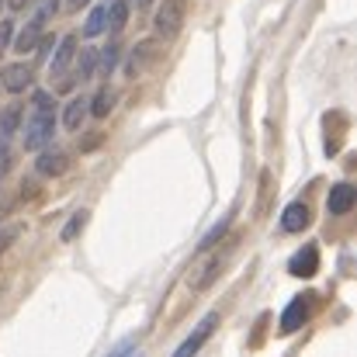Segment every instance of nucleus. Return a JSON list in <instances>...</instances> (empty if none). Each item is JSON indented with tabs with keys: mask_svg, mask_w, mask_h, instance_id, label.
Instances as JSON below:
<instances>
[{
	"mask_svg": "<svg viewBox=\"0 0 357 357\" xmlns=\"http://www.w3.org/2000/svg\"><path fill=\"white\" fill-rule=\"evenodd\" d=\"M3 3H7V7H10V10H24V7H28V3H31V0H3Z\"/></svg>",
	"mask_w": 357,
	"mask_h": 357,
	"instance_id": "cd10ccee",
	"label": "nucleus"
},
{
	"mask_svg": "<svg viewBox=\"0 0 357 357\" xmlns=\"http://www.w3.org/2000/svg\"><path fill=\"white\" fill-rule=\"evenodd\" d=\"M125 21H128V3H125V0H115V3L108 7V28L119 35L121 28H125Z\"/></svg>",
	"mask_w": 357,
	"mask_h": 357,
	"instance_id": "6ab92c4d",
	"label": "nucleus"
},
{
	"mask_svg": "<svg viewBox=\"0 0 357 357\" xmlns=\"http://www.w3.org/2000/svg\"><path fill=\"white\" fill-rule=\"evenodd\" d=\"M219 267H222V260H219V257H212L208 264H202V267H198V274H191V278H188V284H191L195 291L208 288V284L219 278Z\"/></svg>",
	"mask_w": 357,
	"mask_h": 357,
	"instance_id": "f8f14e48",
	"label": "nucleus"
},
{
	"mask_svg": "<svg viewBox=\"0 0 357 357\" xmlns=\"http://www.w3.org/2000/svg\"><path fill=\"white\" fill-rule=\"evenodd\" d=\"M354 202H357V191L351 184H333L330 198H326V208H330V215H347L354 208Z\"/></svg>",
	"mask_w": 357,
	"mask_h": 357,
	"instance_id": "1a4fd4ad",
	"label": "nucleus"
},
{
	"mask_svg": "<svg viewBox=\"0 0 357 357\" xmlns=\"http://www.w3.org/2000/svg\"><path fill=\"white\" fill-rule=\"evenodd\" d=\"M146 3H149V0H135V7H146Z\"/></svg>",
	"mask_w": 357,
	"mask_h": 357,
	"instance_id": "c756f323",
	"label": "nucleus"
},
{
	"mask_svg": "<svg viewBox=\"0 0 357 357\" xmlns=\"http://www.w3.org/2000/svg\"><path fill=\"white\" fill-rule=\"evenodd\" d=\"M87 119V98H73L70 105H66V115H63V125L70 128V132H80V125Z\"/></svg>",
	"mask_w": 357,
	"mask_h": 357,
	"instance_id": "ddd939ff",
	"label": "nucleus"
},
{
	"mask_svg": "<svg viewBox=\"0 0 357 357\" xmlns=\"http://www.w3.org/2000/svg\"><path fill=\"white\" fill-rule=\"evenodd\" d=\"M309 205L305 202H291L288 208H284V215H281V229L284 233H302L305 226H309Z\"/></svg>",
	"mask_w": 357,
	"mask_h": 357,
	"instance_id": "9d476101",
	"label": "nucleus"
},
{
	"mask_svg": "<svg viewBox=\"0 0 357 357\" xmlns=\"http://www.w3.org/2000/svg\"><path fill=\"white\" fill-rule=\"evenodd\" d=\"M153 24H156V31H160L163 38H174V35L184 28V0H163V3L156 7Z\"/></svg>",
	"mask_w": 357,
	"mask_h": 357,
	"instance_id": "7ed1b4c3",
	"label": "nucleus"
},
{
	"mask_svg": "<svg viewBox=\"0 0 357 357\" xmlns=\"http://www.w3.org/2000/svg\"><path fill=\"white\" fill-rule=\"evenodd\" d=\"M226 226H229V215H226V219H222V222H219V226H215V229L208 233V236L202 239V250H208V246H215V243L222 239V233H226Z\"/></svg>",
	"mask_w": 357,
	"mask_h": 357,
	"instance_id": "4be33fe9",
	"label": "nucleus"
},
{
	"mask_svg": "<svg viewBox=\"0 0 357 357\" xmlns=\"http://www.w3.org/2000/svg\"><path fill=\"white\" fill-rule=\"evenodd\" d=\"M119 45H115V42H112V45H105V49H98V70H94V73H98V77H112V73H115V66H119Z\"/></svg>",
	"mask_w": 357,
	"mask_h": 357,
	"instance_id": "4468645a",
	"label": "nucleus"
},
{
	"mask_svg": "<svg viewBox=\"0 0 357 357\" xmlns=\"http://www.w3.org/2000/svg\"><path fill=\"white\" fill-rule=\"evenodd\" d=\"M112 101H115V94H112V91L105 87V91H101V94H98L94 101H87V112H91L94 119H105V115L112 112Z\"/></svg>",
	"mask_w": 357,
	"mask_h": 357,
	"instance_id": "aec40b11",
	"label": "nucleus"
},
{
	"mask_svg": "<svg viewBox=\"0 0 357 357\" xmlns=\"http://www.w3.org/2000/svg\"><path fill=\"white\" fill-rule=\"evenodd\" d=\"M108 357H142V354H139V347H135L132 340H125V344H121V347H115Z\"/></svg>",
	"mask_w": 357,
	"mask_h": 357,
	"instance_id": "393cba45",
	"label": "nucleus"
},
{
	"mask_svg": "<svg viewBox=\"0 0 357 357\" xmlns=\"http://www.w3.org/2000/svg\"><path fill=\"white\" fill-rule=\"evenodd\" d=\"M10 35H14V21H0V56L7 52V45H10Z\"/></svg>",
	"mask_w": 357,
	"mask_h": 357,
	"instance_id": "b1692460",
	"label": "nucleus"
},
{
	"mask_svg": "<svg viewBox=\"0 0 357 357\" xmlns=\"http://www.w3.org/2000/svg\"><path fill=\"white\" fill-rule=\"evenodd\" d=\"M7 212H10V195H0V222L7 219Z\"/></svg>",
	"mask_w": 357,
	"mask_h": 357,
	"instance_id": "bb28decb",
	"label": "nucleus"
},
{
	"mask_svg": "<svg viewBox=\"0 0 357 357\" xmlns=\"http://www.w3.org/2000/svg\"><path fill=\"white\" fill-rule=\"evenodd\" d=\"M288 271H291L295 278H312V274L319 271V250H316L312 243H309V246H302V250L291 257Z\"/></svg>",
	"mask_w": 357,
	"mask_h": 357,
	"instance_id": "6e6552de",
	"label": "nucleus"
},
{
	"mask_svg": "<svg viewBox=\"0 0 357 357\" xmlns=\"http://www.w3.org/2000/svg\"><path fill=\"white\" fill-rule=\"evenodd\" d=\"M52 132H56V98L49 91H35L31 94V115L24 121L21 142H24V149L38 153L42 146L52 142Z\"/></svg>",
	"mask_w": 357,
	"mask_h": 357,
	"instance_id": "f257e3e1",
	"label": "nucleus"
},
{
	"mask_svg": "<svg viewBox=\"0 0 357 357\" xmlns=\"http://www.w3.org/2000/svg\"><path fill=\"white\" fill-rule=\"evenodd\" d=\"M215 326H219V316H215V312H208V316L195 326V333H191V337H188L177 351H174V357H195L202 347H205V340L212 337V330H215Z\"/></svg>",
	"mask_w": 357,
	"mask_h": 357,
	"instance_id": "20e7f679",
	"label": "nucleus"
},
{
	"mask_svg": "<svg viewBox=\"0 0 357 357\" xmlns=\"http://www.w3.org/2000/svg\"><path fill=\"white\" fill-rule=\"evenodd\" d=\"M35 167H38V174L42 177H59L66 167H70V160H66V153L63 149H38V160H35Z\"/></svg>",
	"mask_w": 357,
	"mask_h": 357,
	"instance_id": "0eeeda50",
	"label": "nucleus"
},
{
	"mask_svg": "<svg viewBox=\"0 0 357 357\" xmlns=\"http://www.w3.org/2000/svg\"><path fill=\"white\" fill-rule=\"evenodd\" d=\"M17 236H21V226H0V253H3Z\"/></svg>",
	"mask_w": 357,
	"mask_h": 357,
	"instance_id": "5701e85b",
	"label": "nucleus"
},
{
	"mask_svg": "<svg viewBox=\"0 0 357 357\" xmlns=\"http://www.w3.org/2000/svg\"><path fill=\"white\" fill-rule=\"evenodd\" d=\"M105 28H108V7H94L91 17H87V24H84V35L87 38H98Z\"/></svg>",
	"mask_w": 357,
	"mask_h": 357,
	"instance_id": "2eb2a0df",
	"label": "nucleus"
},
{
	"mask_svg": "<svg viewBox=\"0 0 357 357\" xmlns=\"http://www.w3.org/2000/svg\"><path fill=\"white\" fill-rule=\"evenodd\" d=\"M153 52H156V45H153V42H139V49H132V59H128V73L135 77V73H139V70H142V66H146V63L153 59Z\"/></svg>",
	"mask_w": 357,
	"mask_h": 357,
	"instance_id": "dca6fc26",
	"label": "nucleus"
},
{
	"mask_svg": "<svg viewBox=\"0 0 357 357\" xmlns=\"http://www.w3.org/2000/svg\"><path fill=\"white\" fill-rule=\"evenodd\" d=\"M309 298H312V295H298V298H291V305H288L284 316H281V333H295V330L309 319V309H312Z\"/></svg>",
	"mask_w": 357,
	"mask_h": 357,
	"instance_id": "423d86ee",
	"label": "nucleus"
},
{
	"mask_svg": "<svg viewBox=\"0 0 357 357\" xmlns=\"http://www.w3.org/2000/svg\"><path fill=\"white\" fill-rule=\"evenodd\" d=\"M84 3H91V0H70V7H73V10H80Z\"/></svg>",
	"mask_w": 357,
	"mask_h": 357,
	"instance_id": "c85d7f7f",
	"label": "nucleus"
},
{
	"mask_svg": "<svg viewBox=\"0 0 357 357\" xmlns=\"http://www.w3.org/2000/svg\"><path fill=\"white\" fill-rule=\"evenodd\" d=\"M94 70H98V49H84L80 59H77V77L80 80H91Z\"/></svg>",
	"mask_w": 357,
	"mask_h": 357,
	"instance_id": "a211bd4d",
	"label": "nucleus"
},
{
	"mask_svg": "<svg viewBox=\"0 0 357 357\" xmlns=\"http://www.w3.org/2000/svg\"><path fill=\"white\" fill-rule=\"evenodd\" d=\"M17 119H21V108H17V105H10V108L0 115V139H3V142L17 132Z\"/></svg>",
	"mask_w": 357,
	"mask_h": 357,
	"instance_id": "412c9836",
	"label": "nucleus"
},
{
	"mask_svg": "<svg viewBox=\"0 0 357 357\" xmlns=\"http://www.w3.org/2000/svg\"><path fill=\"white\" fill-rule=\"evenodd\" d=\"M87 219H91V212H87V208H80V212H73V219L66 222V229L59 233V239H63V243H73V239H77V236H80V233H84V226H87Z\"/></svg>",
	"mask_w": 357,
	"mask_h": 357,
	"instance_id": "f3484780",
	"label": "nucleus"
},
{
	"mask_svg": "<svg viewBox=\"0 0 357 357\" xmlns=\"http://www.w3.org/2000/svg\"><path fill=\"white\" fill-rule=\"evenodd\" d=\"M59 10V0H38V7H35V14H31V21L21 28V35H17V42H14V49L24 56V52H31L35 45H38V38H42V31H45V21L52 17Z\"/></svg>",
	"mask_w": 357,
	"mask_h": 357,
	"instance_id": "f03ea898",
	"label": "nucleus"
},
{
	"mask_svg": "<svg viewBox=\"0 0 357 357\" xmlns=\"http://www.w3.org/2000/svg\"><path fill=\"white\" fill-rule=\"evenodd\" d=\"M7 170H10V146L0 139V177H3Z\"/></svg>",
	"mask_w": 357,
	"mask_h": 357,
	"instance_id": "a878e982",
	"label": "nucleus"
},
{
	"mask_svg": "<svg viewBox=\"0 0 357 357\" xmlns=\"http://www.w3.org/2000/svg\"><path fill=\"white\" fill-rule=\"evenodd\" d=\"M3 87H7L10 94H21L24 87H31V70H28L24 63L7 66V70H3Z\"/></svg>",
	"mask_w": 357,
	"mask_h": 357,
	"instance_id": "9b49d317",
	"label": "nucleus"
},
{
	"mask_svg": "<svg viewBox=\"0 0 357 357\" xmlns=\"http://www.w3.org/2000/svg\"><path fill=\"white\" fill-rule=\"evenodd\" d=\"M0 3H3V0H0Z\"/></svg>",
	"mask_w": 357,
	"mask_h": 357,
	"instance_id": "7c9ffc66",
	"label": "nucleus"
},
{
	"mask_svg": "<svg viewBox=\"0 0 357 357\" xmlns=\"http://www.w3.org/2000/svg\"><path fill=\"white\" fill-rule=\"evenodd\" d=\"M73 56H77V38H73V35H66V38L59 42V49H56L52 63H49V77H56V80L63 84V80H66V70H70V63H73Z\"/></svg>",
	"mask_w": 357,
	"mask_h": 357,
	"instance_id": "39448f33",
	"label": "nucleus"
}]
</instances>
